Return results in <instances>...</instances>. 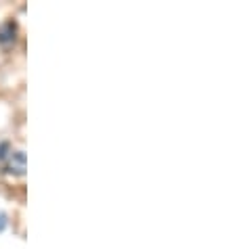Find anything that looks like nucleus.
I'll return each instance as SVG.
<instances>
[{"instance_id":"1","label":"nucleus","mask_w":235,"mask_h":249,"mask_svg":"<svg viewBox=\"0 0 235 249\" xmlns=\"http://www.w3.org/2000/svg\"><path fill=\"white\" fill-rule=\"evenodd\" d=\"M6 172L17 174V176L25 174V153H23V151H15V153L11 151L9 161H6Z\"/></svg>"},{"instance_id":"2","label":"nucleus","mask_w":235,"mask_h":249,"mask_svg":"<svg viewBox=\"0 0 235 249\" xmlns=\"http://www.w3.org/2000/svg\"><path fill=\"white\" fill-rule=\"evenodd\" d=\"M15 32L17 27L13 21H6L4 25H0V44H11L15 40Z\"/></svg>"},{"instance_id":"3","label":"nucleus","mask_w":235,"mask_h":249,"mask_svg":"<svg viewBox=\"0 0 235 249\" xmlns=\"http://www.w3.org/2000/svg\"><path fill=\"white\" fill-rule=\"evenodd\" d=\"M6 151H9V142H2L0 144V161H4L6 155H11V153H6Z\"/></svg>"},{"instance_id":"4","label":"nucleus","mask_w":235,"mask_h":249,"mask_svg":"<svg viewBox=\"0 0 235 249\" xmlns=\"http://www.w3.org/2000/svg\"><path fill=\"white\" fill-rule=\"evenodd\" d=\"M6 224H9V218H6V213L4 212H0V232L6 228Z\"/></svg>"}]
</instances>
